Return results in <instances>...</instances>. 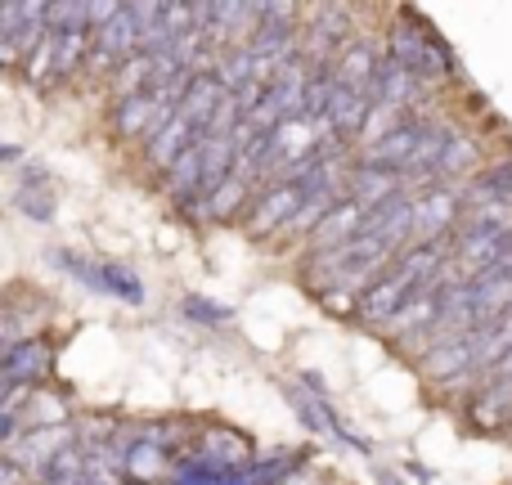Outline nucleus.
<instances>
[{
	"instance_id": "obj_18",
	"label": "nucleus",
	"mask_w": 512,
	"mask_h": 485,
	"mask_svg": "<svg viewBox=\"0 0 512 485\" xmlns=\"http://www.w3.org/2000/svg\"><path fill=\"white\" fill-rule=\"evenodd\" d=\"M14 207L27 216V221H54V198H50V180L45 171H27L14 189Z\"/></svg>"
},
{
	"instance_id": "obj_29",
	"label": "nucleus",
	"mask_w": 512,
	"mask_h": 485,
	"mask_svg": "<svg viewBox=\"0 0 512 485\" xmlns=\"http://www.w3.org/2000/svg\"><path fill=\"white\" fill-rule=\"evenodd\" d=\"M490 382H512V351L495 364V369H490Z\"/></svg>"
},
{
	"instance_id": "obj_11",
	"label": "nucleus",
	"mask_w": 512,
	"mask_h": 485,
	"mask_svg": "<svg viewBox=\"0 0 512 485\" xmlns=\"http://www.w3.org/2000/svg\"><path fill=\"white\" fill-rule=\"evenodd\" d=\"M5 387H36V378L50 373V346L41 337H23L18 346L5 351Z\"/></svg>"
},
{
	"instance_id": "obj_2",
	"label": "nucleus",
	"mask_w": 512,
	"mask_h": 485,
	"mask_svg": "<svg viewBox=\"0 0 512 485\" xmlns=\"http://www.w3.org/2000/svg\"><path fill=\"white\" fill-rule=\"evenodd\" d=\"M387 54L400 63L405 72H414L418 81H450L454 77V54L441 45V36L432 32V27L414 23V18H405V23L391 27L387 36Z\"/></svg>"
},
{
	"instance_id": "obj_21",
	"label": "nucleus",
	"mask_w": 512,
	"mask_h": 485,
	"mask_svg": "<svg viewBox=\"0 0 512 485\" xmlns=\"http://www.w3.org/2000/svg\"><path fill=\"white\" fill-rule=\"evenodd\" d=\"M86 468H90V454L81 450V445H72V450L54 454V459L36 472V481L41 485H86Z\"/></svg>"
},
{
	"instance_id": "obj_6",
	"label": "nucleus",
	"mask_w": 512,
	"mask_h": 485,
	"mask_svg": "<svg viewBox=\"0 0 512 485\" xmlns=\"http://www.w3.org/2000/svg\"><path fill=\"white\" fill-rule=\"evenodd\" d=\"M459 221H463V194L459 189L436 185V189H423V194L414 198V243L450 239V230H459Z\"/></svg>"
},
{
	"instance_id": "obj_25",
	"label": "nucleus",
	"mask_w": 512,
	"mask_h": 485,
	"mask_svg": "<svg viewBox=\"0 0 512 485\" xmlns=\"http://www.w3.org/2000/svg\"><path fill=\"white\" fill-rule=\"evenodd\" d=\"M472 158H477V149L468 144V135H459V140L450 144V153H445V162H441V171H436V185L441 180H454V176H463V171L472 167ZM432 185V189H436Z\"/></svg>"
},
{
	"instance_id": "obj_15",
	"label": "nucleus",
	"mask_w": 512,
	"mask_h": 485,
	"mask_svg": "<svg viewBox=\"0 0 512 485\" xmlns=\"http://www.w3.org/2000/svg\"><path fill=\"white\" fill-rule=\"evenodd\" d=\"M198 140H203V126H194L185 113H176V122H171L167 131H162L158 140L149 144V162H153L158 171H171L189 149H194Z\"/></svg>"
},
{
	"instance_id": "obj_4",
	"label": "nucleus",
	"mask_w": 512,
	"mask_h": 485,
	"mask_svg": "<svg viewBox=\"0 0 512 485\" xmlns=\"http://www.w3.org/2000/svg\"><path fill=\"white\" fill-rule=\"evenodd\" d=\"M427 131H432V122H427V117H405V122H400L396 131H387L382 140L364 144V149H360V167L391 171V176H405V167L414 162V153L423 149Z\"/></svg>"
},
{
	"instance_id": "obj_24",
	"label": "nucleus",
	"mask_w": 512,
	"mask_h": 485,
	"mask_svg": "<svg viewBox=\"0 0 512 485\" xmlns=\"http://www.w3.org/2000/svg\"><path fill=\"white\" fill-rule=\"evenodd\" d=\"M216 77H221V86L230 90H243L248 81H256V59H252V50L248 45H234V50H225L221 54V63H216Z\"/></svg>"
},
{
	"instance_id": "obj_9",
	"label": "nucleus",
	"mask_w": 512,
	"mask_h": 485,
	"mask_svg": "<svg viewBox=\"0 0 512 485\" xmlns=\"http://www.w3.org/2000/svg\"><path fill=\"white\" fill-rule=\"evenodd\" d=\"M301 203H306V189L297 185V180H283V185H270L261 194V203L252 207L248 216V230L256 239H265V234H283V225L292 221V216L301 212Z\"/></svg>"
},
{
	"instance_id": "obj_3",
	"label": "nucleus",
	"mask_w": 512,
	"mask_h": 485,
	"mask_svg": "<svg viewBox=\"0 0 512 485\" xmlns=\"http://www.w3.org/2000/svg\"><path fill=\"white\" fill-rule=\"evenodd\" d=\"M310 18L315 23L301 32V59L310 63V68H324V63H337L346 50H351V9L342 5H319L310 9Z\"/></svg>"
},
{
	"instance_id": "obj_5",
	"label": "nucleus",
	"mask_w": 512,
	"mask_h": 485,
	"mask_svg": "<svg viewBox=\"0 0 512 485\" xmlns=\"http://www.w3.org/2000/svg\"><path fill=\"white\" fill-rule=\"evenodd\" d=\"M140 45H144V27H140V18L131 14V5H126L108 27H95L86 68L113 72V77H117V68H122L126 59H135V54H140Z\"/></svg>"
},
{
	"instance_id": "obj_27",
	"label": "nucleus",
	"mask_w": 512,
	"mask_h": 485,
	"mask_svg": "<svg viewBox=\"0 0 512 485\" xmlns=\"http://www.w3.org/2000/svg\"><path fill=\"white\" fill-rule=\"evenodd\" d=\"M185 315H198V324H230V310L225 306H207L203 297H185Z\"/></svg>"
},
{
	"instance_id": "obj_12",
	"label": "nucleus",
	"mask_w": 512,
	"mask_h": 485,
	"mask_svg": "<svg viewBox=\"0 0 512 485\" xmlns=\"http://www.w3.org/2000/svg\"><path fill=\"white\" fill-rule=\"evenodd\" d=\"M364 216H369V212H364L355 198H346V203L337 207V212L328 216V221L319 225L315 234H310V256H328V252H337V247H346L355 234H360Z\"/></svg>"
},
{
	"instance_id": "obj_23",
	"label": "nucleus",
	"mask_w": 512,
	"mask_h": 485,
	"mask_svg": "<svg viewBox=\"0 0 512 485\" xmlns=\"http://www.w3.org/2000/svg\"><path fill=\"white\" fill-rule=\"evenodd\" d=\"M288 400H292V409H297V414L306 418L310 427H315V432H333V436H342V441L360 445V441H355L351 432H346L342 423H337L333 414H328V409H324V400H310V396H306V391H301V387H288Z\"/></svg>"
},
{
	"instance_id": "obj_31",
	"label": "nucleus",
	"mask_w": 512,
	"mask_h": 485,
	"mask_svg": "<svg viewBox=\"0 0 512 485\" xmlns=\"http://www.w3.org/2000/svg\"><path fill=\"white\" fill-rule=\"evenodd\" d=\"M508 319H512V310H508Z\"/></svg>"
},
{
	"instance_id": "obj_30",
	"label": "nucleus",
	"mask_w": 512,
	"mask_h": 485,
	"mask_svg": "<svg viewBox=\"0 0 512 485\" xmlns=\"http://www.w3.org/2000/svg\"><path fill=\"white\" fill-rule=\"evenodd\" d=\"M387 485H396V481H387Z\"/></svg>"
},
{
	"instance_id": "obj_8",
	"label": "nucleus",
	"mask_w": 512,
	"mask_h": 485,
	"mask_svg": "<svg viewBox=\"0 0 512 485\" xmlns=\"http://www.w3.org/2000/svg\"><path fill=\"white\" fill-rule=\"evenodd\" d=\"M54 261L63 265L68 274H77L81 283H90L95 292H108V297H122V301H140L144 288L131 270L122 265H104V261H86V256H68V252H54Z\"/></svg>"
},
{
	"instance_id": "obj_26",
	"label": "nucleus",
	"mask_w": 512,
	"mask_h": 485,
	"mask_svg": "<svg viewBox=\"0 0 512 485\" xmlns=\"http://www.w3.org/2000/svg\"><path fill=\"white\" fill-rule=\"evenodd\" d=\"M243 198H248V180H234L230 176V185H225L221 194L207 203V216H216V221H221V216H230L234 207H243Z\"/></svg>"
},
{
	"instance_id": "obj_20",
	"label": "nucleus",
	"mask_w": 512,
	"mask_h": 485,
	"mask_svg": "<svg viewBox=\"0 0 512 485\" xmlns=\"http://www.w3.org/2000/svg\"><path fill=\"white\" fill-rule=\"evenodd\" d=\"M122 468H126V477H131V481H158L162 472H167V450L140 436L135 445H126Z\"/></svg>"
},
{
	"instance_id": "obj_17",
	"label": "nucleus",
	"mask_w": 512,
	"mask_h": 485,
	"mask_svg": "<svg viewBox=\"0 0 512 485\" xmlns=\"http://www.w3.org/2000/svg\"><path fill=\"white\" fill-rule=\"evenodd\" d=\"M396 194H405V180L391 176V171H373V167H355L351 176V198L364 207V212H373V207L391 203Z\"/></svg>"
},
{
	"instance_id": "obj_1",
	"label": "nucleus",
	"mask_w": 512,
	"mask_h": 485,
	"mask_svg": "<svg viewBox=\"0 0 512 485\" xmlns=\"http://www.w3.org/2000/svg\"><path fill=\"white\" fill-rule=\"evenodd\" d=\"M450 256H454V239L405 247V256H400V261L391 265V270L360 297L355 319H360V324H373V328H387L391 319L400 315V306H405L409 297H418V288H423V283H432L436 274L450 265Z\"/></svg>"
},
{
	"instance_id": "obj_22",
	"label": "nucleus",
	"mask_w": 512,
	"mask_h": 485,
	"mask_svg": "<svg viewBox=\"0 0 512 485\" xmlns=\"http://www.w3.org/2000/svg\"><path fill=\"white\" fill-rule=\"evenodd\" d=\"M472 203H512V158L486 167L468 189Z\"/></svg>"
},
{
	"instance_id": "obj_10",
	"label": "nucleus",
	"mask_w": 512,
	"mask_h": 485,
	"mask_svg": "<svg viewBox=\"0 0 512 485\" xmlns=\"http://www.w3.org/2000/svg\"><path fill=\"white\" fill-rule=\"evenodd\" d=\"M63 450H72V427L68 423H45V427H32L27 436H18L5 454L9 459H18L23 468L41 472L45 463H50L54 454H63Z\"/></svg>"
},
{
	"instance_id": "obj_19",
	"label": "nucleus",
	"mask_w": 512,
	"mask_h": 485,
	"mask_svg": "<svg viewBox=\"0 0 512 485\" xmlns=\"http://www.w3.org/2000/svg\"><path fill=\"white\" fill-rule=\"evenodd\" d=\"M468 234H512V203H472L459 221V239Z\"/></svg>"
},
{
	"instance_id": "obj_16",
	"label": "nucleus",
	"mask_w": 512,
	"mask_h": 485,
	"mask_svg": "<svg viewBox=\"0 0 512 485\" xmlns=\"http://www.w3.org/2000/svg\"><path fill=\"white\" fill-rule=\"evenodd\" d=\"M225 95H230V90L221 86V77H216V72H198V77L189 81V90H185L180 113H185L194 126H203V135H207V122H212L216 108L225 104Z\"/></svg>"
},
{
	"instance_id": "obj_7",
	"label": "nucleus",
	"mask_w": 512,
	"mask_h": 485,
	"mask_svg": "<svg viewBox=\"0 0 512 485\" xmlns=\"http://www.w3.org/2000/svg\"><path fill=\"white\" fill-rule=\"evenodd\" d=\"M486 328L490 324L472 328V333L454 337V342L432 346V351H427V360H423V373H432V378H441V382L472 378V373H477V360H481V346H486Z\"/></svg>"
},
{
	"instance_id": "obj_13",
	"label": "nucleus",
	"mask_w": 512,
	"mask_h": 485,
	"mask_svg": "<svg viewBox=\"0 0 512 485\" xmlns=\"http://www.w3.org/2000/svg\"><path fill=\"white\" fill-rule=\"evenodd\" d=\"M328 72H333L337 86L369 90V95H373V86H378V72H382V59H378V50H373L369 41H355L351 50H346Z\"/></svg>"
},
{
	"instance_id": "obj_28",
	"label": "nucleus",
	"mask_w": 512,
	"mask_h": 485,
	"mask_svg": "<svg viewBox=\"0 0 512 485\" xmlns=\"http://www.w3.org/2000/svg\"><path fill=\"white\" fill-rule=\"evenodd\" d=\"M0 485H27V468L18 459H0Z\"/></svg>"
},
{
	"instance_id": "obj_14",
	"label": "nucleus",
	"mask_w": 512,
	"mask_h": 485,
	"mask_svg": "<svg viewBox=\"0 0 512 485\" xmlns=\"http://www.w3.org/2000/svg\"><path fill=\"white\" fill-rule=\"evenodd\" d=\"M198 450L207 454L203 463H207V468H216V472H243L252 463L248 441H243L239 432H230V427H212V432H203Z\"/></svg>"
}]
</instances>
